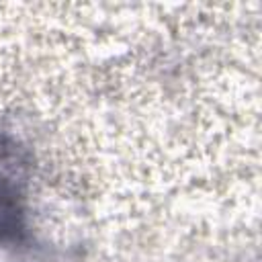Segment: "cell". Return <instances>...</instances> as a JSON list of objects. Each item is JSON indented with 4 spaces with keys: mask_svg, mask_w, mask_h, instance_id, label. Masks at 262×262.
Listing matches in <instances>:
<instances>
[{
    "mask_svg": "<svg viewBox=\"0 0 262 262\" xmlns=\"http://www.w3.org/2000/svg\"><path fill=\"white\" fill-rule=\"evenodd\" d=\"M31 162L27 149L0 131V244L20 242L29 229Z\"/></svg>",
    "mask_w": 262,
    "mask_h": 262,
    "instance_id": "cell-1",
    "label": "cell"
}]
</instances>
